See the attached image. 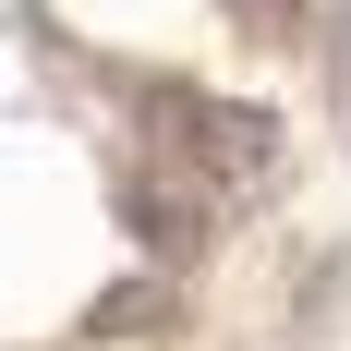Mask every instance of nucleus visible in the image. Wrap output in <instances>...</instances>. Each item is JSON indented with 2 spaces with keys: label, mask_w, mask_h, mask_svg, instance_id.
<instances>
[{
  "label": "nucleus",
  "mask_w": 351,
  "mask_h": 351,
  "mask_svg": "<svg viewBox=\"0 0 351 351\" xmlns=\"http://www.w3.org/2000/svg\"><path fill=\"white\" fill-rule=\"evenodd\" d=\"M230 25H243L254 49H291V36H303V0H230Z\"/></svg>",
  "instance_id": "obj_4"
},
{
  "label": "nucleus",
  "mask_w": 351,
  "mask_h": 351,
  "mask_svg": "<svg viewBox=\"0 0 351 351\" xmlns=\"http://www.w3.org/2000/svg\"><path fill=\"white\" fill-rule=\"evenodd\" d=\"M109 194H121V230H134L158 267H194V254H206V230H218V206L194 194V182H170V170H121Z\"/></svg>",
  "instance_id": "obj_1"
},
{
  "label": "nucleus",
  "mask_w": 351,
  "mask_h": 351,
  "mask_svg": "<svg viewBox=\"0 0 351 351\" xmlns=\"http://www.w3.org/2000/svg\"><path fill=\"white\" fill-rule=\"evenodd\" d=\"M230 194H254V182H279V121L267 109H206V145H194Z\"/></svg>",
  "instance_id": "obj_2"
},
{
  "label": "nucleus",
  "mask_w": 351,
  "mask_h": 351,
  "mask_svg": "<svg viewBox=\"0 0 351 351\" xmlns=\"http://www.w3.org/2000/svg\"><path fill=\"white\" fill-rule=\"evenodd\" d=\"M170 315H182V291H170V267H145V279H109L97 303H85V339H158Z\"/></svg>",
  "instance_id": "obj_3"
}]
</instances>
